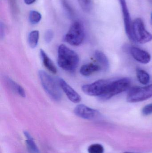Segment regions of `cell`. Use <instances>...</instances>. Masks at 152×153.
I'll list each match as a JSON object with an SVG mask.
<instances>
[{
    "mask_svg": "<svg viewBox=\"0 0 152 153\" xmlns=\"http://www.w3.org/2000/svg\"><path fill=\"white\" fill-rule=\"evenodd\" d=\"M79 60L78 55L75 51L64 45L59 47L57 62L59 66L64 71L74 72L78 65Z\"/></svg>",
    "mask_w": 152,
    "mask_h": 153,
    "instance_id": "cell-1",
    "label": "cell"
},
{
    "mask_svg": "<svg viewBox=\"0 0 152 153\" xmlns=\"http://www.w3.org/2000/svg\"><path fill=\"white\" fill-rule=\"evenodd\" d=\"M38 74L42 86L46 93L54 100H60L62 93L59 84H57L54 78L45 71H39Z\"/></svg>",
    "mask_w": 152,
    "mask_h": 153,
    "instance_id": "cell-2",
    "label": "cell"
},
{
    "mask_svg": "<svg viewBox=\"0 0 152 153\" xmlns=\"http://www.w3.org/2000/svg\"><path fill=\"white\" fill-rule=\"evenodd\" d=\"M130 79L127 77L111 81L104 94L99 97L101 100H107L125 91L129 87Z\"/></svg>",
    "mask_w": 152,
    "mask_h": 153,
    "instance_id": "cell-3",
    "label": "cell"
},
{
    "mask_svg": "<svg viewBox=\"0 0 152 153\" xmlns=\"http://www.w3.org/2000/svg\"><path fill=\"white\" fill-rule=\"evenodd\" d=\"M84 26L81 22L76 21L71 24L64 39L65 42L71 45L79 46L84 41Z\"/></svg>",
    "mask_w": 152,
    "mask_h": 153,
    "instance_id": "cell-4",
    "label": "cell"
},
{
    "mask_svg": "<svg viewBox=\"0 0 152 153\" xmlns=\"http://www.w3.org/2000/svg\"><path fill=\"white\" fill-rule=\"evenodd\" d=\"M132 33L133 41L145 44L152 40V35L145 29L141 18H137L132 22Z\"/></svg>",
    "mask_w": 152,
    "mask_h": 153,
    "instance_id": "cell-5",
    "label": "cell"
},
{
    "mask_svg": "<svg viewBox=\"0 0 152 153\" xmlns=\"http://www.w3.org/2000/svg\"><path fill=\"white\" fill-rule=\"evenodd\" d=\"M152 97V84L144 87H134L128 94L127 100L129 102H136L148 100Z\"/></svg>",
    "mask_w": 152,
    "mask_h": 153,
    "instance_id": "cell-6",
    "label": "cell"
},
{
    "mask_svg": "<svg viewBox=\"0 0 152 153\" xmlns=\"http://www.w3.org/2000/svg\"><path fill=\"white\" fill-rule=\"evenodd\" d=\"M110 81L104 79L98 80L93 83L83 85L82 90L87 95L100 97L106 91Z\"/></svg>",
    "mask_w": 152,
    "mask_h": 153,
    "instance_id": "cell-7",
    "label": "cell"
},
{
    "mask_svg": "<svg viewBox=\"0 0 152 153\" xmlns=\"http://www.w3.org/2000/svg\"><path fill=\"white\" fill-rule=\"evenodd\" d=\"M74 113L78 117L87 120H93L99 116L97 110L84 104H79L75 108Z\"/></svg>",
    "mask_w": 152,
    "mask_h": 153,
    "instance_id": "cell-8",
    "label": "cell"
},
{
    "mask_svg": "<svg viewBox=\"0 0 152 153\" xmlns=\"http://www.w3.org/2000/svg\"><path fill=\"white\" fill-rule=\"evenodd\" d=\"M119 1L120 3L122 10L126 33L127 35L129 38L133 41L132 33V22L131 21V17L128 8L126 1V0H119Z\"/></svg>",
    "mask_w": 152,
    "mask_h": 153,
    "instance_id": "cell-9",
    "label": "cell"
},
{
    "mask_svg": "<svg viewBox=\"0 0 152 153\" xmlns=\"http://www.w3.org/2000/svg\"><path fill=\"white\" fill-rule=\"evenodd\" d=\"M59 84L62 91L65 93L68 98L74 103H78L81 101V98L79 94L74 90L66 81L62 78H59L58 80Z\"/></svg>",
    "mask_w": 152,
    "mask_h": 153,
    "instance_id": "cell-10",
    "label": "cell"
},
{
    "mask_svg": "<svg viewBox=\"0 0 152 153\" xmlns=\"http://www.w3.org/2000/svg\"><path fill=\"white\" fill-rule=\"evenodd\" d=\"M130 53L134 59L142 64H147L151 60V55L142 49L136 47H132L130 48Z\"/></svg>",
    "mask_w": 152,
    "mask_h": 153,
    "instance_id": "cell-11",
    "label": "cell"
},
{
    "mask_svg": "<svg viewBox=\"0 0 152 153\" xmlns=\"http://www.w3.org/2000/svg\"><path fill=\"white\" fill-rule=\"evenodd\" d=\"M40 56L41 59L45 67L52 73L55 74L57 73V69L56 66L53 62L52 60L49 58L47 54L43 49H41L40 51Z\"/></svg>",
    "mask_w": 152,
    "mask_h": 153,
    "instance_id": "cell-12",
    "label": "cell"
},
{
    "mask_svg": "<svg viewBox=\"0 0 152 153\" xmlns=\"http://www.w3.org/2000/svg\"><path fill=\"white\" fill-rule=\"evenodd\" d=\"M101 68L100 65L93 63L87 64L81 67L80 73L83 76H89L101 71Z\"/></svg>",
    "mask_w": 152,
    "mask_h": 153,
    "instance_id": "cell-13",
    "label": "cell"
},
{
    "mask_svg": "<svg viewBox=\"0 0 152 153\" xmlns=\"http://www.w3.org/2000/svg\"><path fill=\"white\" fill-rule=\"evenodd\" d=\"M5 81L7 82L9 87L13 92L18 94L21 97L23 98L26 97V92L22 86L9 77H6Z\"/></svg>",
    "mask_w": 152,
    "mask_h": 153,
    "instance_id": "cell-14",
    "label": "cell"
},
{
    "mask_svg": "<svg viewBox=\"0 0 152 153\" xmlns=\"http://www.w3.org/2000/svg\"><path fill=\"white\" fill-rule=\"evenodd\" d=\"M95 57L96 61L104 70H107L109 67V63L106 56L103 52L100 51H95Z\"/></svg>",
    "mask_w": 152,
    "mask_h": 153,
    "instance_id": "cell-15",
    "label": "cell"
},
{
    "mask_svg": "<svg viewBox=\"0 0 152 153\" xmlns=\"http://www.w3.org/2000/svg\"><path fill=\"white\" fill-rule=\"evenodd\" d=\"M25 136L26 137V144L28 150L30 153H39V151L37 146L36 145L35 143L33 138L31 137L28 132L25 131L24 132Z\"/></svg>",
    "mask_w": 152,
    "mask_h": 153,
    "instance_id": "cell-16",
    "label": "cell"
},
{
    "mask_svg": "<svg viewBox=\"0 0 152 153\" xmlns=\"http://www.w3.org/2000/svg\"><path fill=\"white\" fill-rule=\"evenodd\" d=\"M137 79L141 83L147 85L150 81V76L149 74L144 70L137 68L136 70Z\"/></svg>",
    "mask_w": 152,
    "mask_h": 153,
    "instance_id": "cell-17",
    "label": "cell"
},
{
    "mask_svg": "<svg viewBox=\"0 0 152 153\" xmlns=\"http://www.w3.org/2000/svg\"><path fill=\"white\" fill-rule=\"evenodd\" d=\"M39 38V33L38 30H33L29 33L28 43L31 48H35L37 46Z\"/></svg>",
    "mask_w": 152,
    "mask_h": 153,
    "instance_id": "cell-18",
    "label": "cell"
},
{
    "mask_svg": "<svg viewBox=\"0 0 152 153\" xmlns=\"http://www.w3.org/2000/svg\"><path fill=\"white\" fill-rule=\"evenodd\" d=\"M29 19L31 24H37L42 19V15L37 11L31 10L29 13Z\"/></svg>",
    "mask_w": 152,
    "mask_h": 153,
    "instance_id": "cell-19",
    "label": "cell"
},
{
    "mask_svg": "<svg viewBox=\"0 0 152 153\" xmlns=\"http://www.w3.org/2000/svg\"><path fill=\"white\" fill-rule=\"evenodd\" d=\"M62 4L68 16L71 19L74 18L75 15L74 10L68 2V1L67 0H62Z\"/></svg>",
    "mask_w": 152,
    "mask_h": 153,
    "instance_id": "cell-20",
    "label": "cell"
},
{
    "mask_svg": "<svg viewBox=\"0 0 152 153\" xmlns=\"http://www.w3.org/2000/svg\"><path fill=\"white\" fill-rule=\"evenodd\" d=\"M79 4L83 10L88 12L92 8V0H78Z\"/></svg>",
    "mask_w": 152,
    "mask_h": 153,
    "instance_id": "cell-21",
    "label": "cell"
},
{
    "mask_svg": "<svg viewBox=\"0 0 152 153\" xmlns=\"http://www.w3.org/2000/svg\"><path fill=\"white\" fill-rule=\"evenodd\" d=\"M104 148L102 146L98 144L92 145L88 147L89 153H103Z\"/></svg>",
    "mask_w": 152,
    "mask_h": 153,
    "instance_id": "cell-22",
    "label": "cell"
},
{
    "mask_svg": "<svg viewBox=\"0 0 152 153\" xmlns=\"http://www.w3.org/2000/svg\"><path fill=\"white\" fill-rule=\"evenodd\" d=\"M54 37L53 31L51 30H46L44 35L45 41L46 43H49L52 41Z\"/></svg>",
    "mask_w": 152,
    "mask_h": 153,
    "instance_id": "cell-23",
    "label": "cell"
},
{
    "mask_svg": "<svg viewBox=\"0 0 152 153\" xmlns=\"http://www.w3.org/2000/svg\"><path fill=\"white\" fill-rule=\"evenodd\" d=\"M142 113L144 116H148L152 114V103L145 106L142 110Z\"/></svg>",
    "mask_w": 152,
    "mask_h": 153,
    "instance_id": "cell-24",
    "label": "cell"
},
{
    "mask_svg": "<svg viewBox=\"0 0 152 153\" xmlns=\"http://www.w3.org/2000/svg\"><path fill=\"white\" fill-rule=\"evenodd\" d=\"M4 25L2 24V22H1L0 24V36H1V39H2L4 36Z\"/></svg>",
    "mask_w": 152,
    "mask_h": 153,
    "instance_id": "cell-25",
    "label": "cell"
},
{
    "mask_svg": "<svg viewBox=\"0 0 152 153\" xmlns=\"http://www.w3.org/2000/svg\"><path fill=\"white\" fill-rule=\"evenodd\" d=\"M35 1L36 0H24L25 3L26 4H29V5L34 3Z\"/></svg>",
    "mask_w": 152,
    "mask_h": 153,
    "instance_id": "cell-26",
    "label": "cell"
},
{
    "mask_svg": "<svg viewBox=\"0 0 152 153\" xmlns=\"http://www.w3.org/2000/svg\"><path fill=\"white\" fill-rule=\"evenodd\" d=\"M151 19H152V14H151Z\"/></svg>",
    "mask_w": 152,
    "mask_h": 153,
    "instance_id": "cell-27",
    "label": "cell"
},
{
    "mask_svg": "<svg viewBox=\"0 0 152 153\" xmlns=\"http://www.w3.org/2000/svg\"><path fill=\"white\" fill-rule=\"evenodd\" d=\"M131 153L126 152V153Z\"/></svg>",
    "mask_w": 152,
    "mask_h": 153,
    "instance_id": "cell-28",
    "label": "cell"
}]
</instances>
